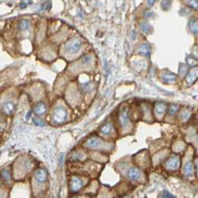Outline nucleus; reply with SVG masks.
<instances>
[{"label":"nucleus","mask_w":198,"mask_h":198,"mask_svg":"<svg viewBox=\"0 0 198 198\" xmlns=\"http://www.w3.org/2000/svg\"><path fill=\"white\" fill-rule=\"evenodd\" d=\"M67 118V112L63 107H57L52 113V120L56 124H62Z\"/></svg>","instance_id":"obj_1"},{"label":"nucleus","mask_w":198,"mask_h":198,"mask_svg":"<svg viewBox=\"0 0 198 198\" xmlns=\"http://www.w3.org/2000/svg\"><path fill=\"white\" fill-rule=\"evenodd\" d=\"M65 48L66 51L72 52V53L78 52L81 48V42L78 39H72L66 43Z\"/></svg>","instance_id":"obj_2"},{"label":"nucleus","mask_w":198,"mask_h":198,"mask_svg":"<svg viewBox=\"0 0 198 198\" xmlns=\"http://www.w3.org/2000/svg\"><path fill=\"white\" fill-rule=\"evenodd\" d=\"M83 185H84V183H83L82 179L77 176H74L72 177L71 181H70V190L73 193H77L81 189Z\"/></svg>","instance_id":"obj_3"},{"label":"nucleus","mask_w":198,"mask_h":198,"mask_svg":"<svg viewBox=\"0 0 198 198\" xmlns=\"http://www.w3.org/2000/svg\"><path fill=\"white\" fill-rule=\"evenodd\" d=\"M104 145V142L98 137L89 138L85 143V146L89 149H100V147Z\"/></svg>","instance_id":"obj_4"},{"label":"nucleus","mask_w":198,"mask_h":198,"mask_svg":"<svg viewBox=\"0 0 198 198\" xmlns=\"http://www.w3.org/2000/svg\"><path fill=\"white\" fill-rule=\"evenodd\" d=\"M119 122L122 127L124 129L126 128L130 124V118L128 116V112H127V108H124L122 111H121L119 114Z\"/></svg>","instance_id":"obj_5"},{"label":"nucleus","mask_w":198,"mask_h":198,"mask_svg":"<svg viewBox=\"0 0 198 198\" xmlns=\"http://www.w3.org/2000/svg\"><path fill=\"white\" fill-rule=\"evenodd\" d=\"M127 177L131 180H138L142 177V172L136 167H132L127 171Z\"/></svg>","instance_id":"obj_6"},{"label":"nucleus","mask_w":198,"mask_h":198,"mask_svg":"<svg viewBox=\"0 0 198 198\" xmlns=\"http://www.w3.org/2000/svg\"><path fill=\"white\" fill-rule=\"evenodd\" d=\"M35 177L37 183H43L47 179V173L43 169L39 168L35 171Z\"/></svg>","instance_id":"obj_7"},{"label":"nucleus","mask_w":198,"mask_h":198,"mask_svg":"<svg viewBox=\"0 0 198 198\" xmlns=\"http://www.w3.org/2000/svg\"><path fill=\"white\" fill-rule=\"evenodd\" d=\"M179 165V161L177 157H171L167 162L166 167L170 170H176Z\"/></svg>","instance_id":"obj_8"},{"label":"nucleus","mask_w":198,"mask_h":198,"mask_svg":"<svg viewBox=\"0 0 198 198\" xmlns=\"http://www.w3.org/2000/svg\"><path fill=\"white\" fill-rule=\"evenodd\" d=\"M15 106L12 102H7L2 107V110L6 115H11L14 113Z\"/></svg>","instance_id":"obj_9"},{"label":"nucleus","mask_w":198,"mask_h":198,"mask_svg":"<svg viewBox=\"0 0 198 198\" xmlns=\"http://www.w3.org/2000/svg\"><path fill=\"white\" fill-rule=\"evenodd\" d=\"M34 111L36 114L39 115V116H42V115L45 114L46 111V105H45L43 103H39L37 104V105L35 106V109H34Z\"/></svg>","instance_id":"obj_10"},{"label":"nucleus","mask_w":198,"mask_h":198,"mask_svg":"<svg viewBox=\"0 0 198 198\" xmlns=\"http://www.w3.org/2000/svg\"><path fill=\"white\" fill-rule=\"evenodd\" d=\"M86 157V154L81 151H76V152L73 153L72 155V158L75 160H84Z\"/></svg>","instance_id":"obj_11"},{"label":"nucleus","mask_w":198,"mask_h":198,"mask_svg":"<svg viewBox=\"0 0 198 198\" xmlns=\"http://www.w3.org/2000/svg\"><path fill=\"white\" fill-rule=\"evenodd\" d=\"M113 127L111 124H107V125H104L103 127L101 128V133L102 135H104V136H107V135H109L112 131Z\"/></svg>","instance_id":"obj_12"},{"label":"nucleus","mask_w":198,"mask_h":198,"mask_svg":"<svg viewBox=\"0 0 198 198\" xmlns=\"http://www.w3.org/2000/svg\"><path fill=\"white\" fill-rule=\"evenodd\" d=\"M28 27H29V21L28 19H23L19 23V28L21 31H26L28 29Z\"/></svg>","instance_id":"obj_13"},{"label":"nucleus","mask_w":198,"mask_h":198,"mask_svg":"<svg viewBox=\"0 0 198 198\" xmlns=\"http://www.w3.org/2000/svg\"><path fill=\"white\" fill-rule=\"evenodd\" d=\"M2 179H4L5 181H10V177H11L10 171L7 170V169H4V170L2 171Z\"/></svg>","instance_id":"obj_14"},{"label":"nucleus","mask_w":198,"mask_h":198,"mask_svg":"<svg viewBox=\"0 0 198 198\" xmlns=\"http://www.w3.org/2000/svg\"><path fill=\"white\" fill-rule=\"evenodd\" d=\"M193 173V167L190 163H187L185 166V174L187 177H189Z\"/></svg>","instance_id":"obj_15"},{"label":"nucleus","mask_w":198,"mask_h":198,"mask_svg":"<svg viewBox=\"0 0 198 198\" xmlns=\"http://www.w3.org/2000/svg\"><path fill=\"white\" fill-rule=\"evenodd\" d=\"M159 197L161 198H176L175 196L173 195L168 191H163L161 194H160Z\"/></svg>","instance_id":"obj_16"},{"label":"nucleus","mask_w":198,"mask_h":198,"mask_svg":"<svg viewBox=\"0 0 198 198\" xmlns=\"http://www.w3.org/2000/svg\"><path fill=\"white\" fill-rule=\"evenodd\" d=\"M139 51L142 54H144V55H147V54H149V48L148 46H147V45H142L141 47H140Z\"/></svg>","instance_id":"obj_17"},{"label":"nucleus","mask_w":198,"mask_h":198,"mask_svg":"<svg viewBox=\"0 0 198 198\" xmlns=\"http://www.w3.org/2000/svg\"><path fill=\"white\" fill-rule=\"evenodd\" d=\"M92 61V57L89 55H86L82 58V63H84V64H89Z\"/></svg>","instance_id":"obj_18"},{"label":"nucleus","mask_w":198,"mask_h":198,"mask_svg":"<svg viewBox=\"0 0 198 198\" xmlns=\"http://www.w3.org/2000/svg\"><path fill=\"white\" fill-rule=\"evenodd\" d=\"M164 110H165V106L163 105V104H159V105L156 106V111L158 113H163L164 112Z\"/></svg>","instance_id":"obj_19"},{"label":"nucleus","mask_w":198,"mask_h":198,"mask_svg":"<svg viewBox=\"0 0 198 198\" xmlns=\"http://www.w3.org/2000/svg\"><path fill=\"white\" fill-rule=\"evenodd\" d=\"M34 123H35V125H37L43 126L45 125L44 122H43L42 120L39 119V118H35V119H34Z\"/></svg>","instance_id":"obj_20"},{"label":"nucleus","mask_w":198,"mask_h":198,"mask_svg":"<svg viewBox=\"0 0 198 198\" xmlns=\"http://www.w3.org/2000/svg\"><path fill=\"white\" fill-rule=\"evenodd\" d=\"M84 90L86 91H90L93 89V86H92V84H86L85 85V87H84Z\"/></svg>","instance_id":"obj_21"},{"label":"nucleus","mask_w":198,"mask_h":198,"mask_svg":"<svg viewBox=\"0 0 198 198\" xmlns=\"http://www.w3.org/2000/svg\"><path fill=\"white\" fill-rule=\"evenodd\" d=\"M197 170H198V161H197Z\"/></svg>","instance_id":"obj_22"}]
</instances>
